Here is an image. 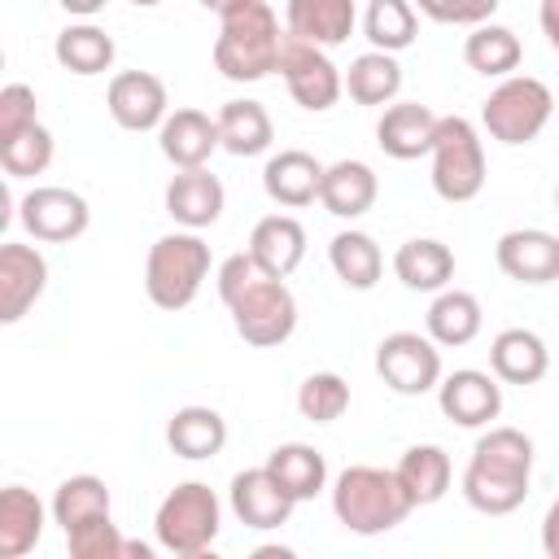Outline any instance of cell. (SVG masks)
<instances>
[{
	"instance_id": "cell-14",
	"label": "cell",
	"mask_w": 559,
	"mask_h": 559,
	"mask_svg": "<svg viewBox=\"0 0 559 559\" xmlns=\"http://www.w3.org/2000/svg\"><path fill=\"white\" fill-rule=\"evenodd\" d=\"M437 114L428 109V105H419V100H397V105H389L384 114H380V122H376V144L389 153V157H397V162H415V157H424V153H432V144H437Z\"/></svg>"
},
{
	"instance_id": "cell-41",
	"label": "cell",
	"mask_w": 559,
	"mask_h": 559,
	"mask_svg": "<svg viewBox=\"0 0 559 559\" xmlns=\"http://www.w3.org/2000/svg\"><path fill=\"white\" fill-rule=\"evenodd\" d=\"M66 546H70L74 559H122L127 537L118 533V524H114L109 515H96V520L70 528V533H66Z\"/></svg>"
},
{
	"instance_id": "cell-43",
	"label": "cell",
	"mask_w": 559,
	"mask_h": 559,
	"mask_svg": "<svg viewBox=\"0 0 559 559\" xmlns=\"http://www.w3.org/2000/svg\"><path fill=\"white\" fill-rule=\"evenodd\" d=\"M31 122H35V92H31L26 83H9V87L0 92V140L17 135V131L31 127Z\"/></svg>"
},
{
	"instance_id": "cell-23",
	"label": "cell",
	"mask_w": 559,
	"mask_h": 559,
	"mask_svg": "<svg viewBox=\"0 0 559 559\" xmlns=\"http://www.w3.org/2000/svg\"><path fill=\"white\" fill-rule=\"evenodd\" d=\"M463 498L485 515H507L528 498V472H507L472 459L463 472Z\"/></svg>"
},
{
	"instance_id": "cell-3",
	"label": "cell",
	"mask_w": 559,
	"mask_h": 559,
	"mask_svg": "<svg viewBox=\"0 0 559 559\" xmlns=\"http://www.w3.org/2000/svg\"><path fill=\"white\" fill-rule=\"evenodd\" d=\"M205 275H210V245L201 236H192V231L162 236L148 249L144 288H148V301L157 310H183V306H192V297L201 293Z\"/></svg>"
},
{
	"instance_id": "cell-15",
	"label": "cell",
	"mask_w": 559,
	"mask_h": 559,
	"mask_svg": "<svg viewBox=\"0 0 559 559\" xmlns=\"http://www.w3.org/2000/svg\"><path fill=\"white\" fill-rule=\"evenodd\" d=\"M437 402H441V415H445V419H454V424H463V428H480V424L498 419V411H502V389H498V376L463 367V371H454V376L441 380Z\"/></svg>"
},
{
	"instance_id": "cell-40",
	"label": "cell",
	"mask_w": 559,
	"mask_h": 559,
	"mask_svg": "<svg viewBox=\"0 0 559 559\" xmlns=\"http://www.w3.org/2000/svg\"><path fill=\"white\" fill-rule=\"evenodd\" d=\"M472 459L493 463V467H507V472H528V467H533V441H528L520 428H489V432L476 441Z\"/></svg>"
},
{
	"instance_id": "cell-28",
	"label": "cell",
	"mask_w": 559,
	"mask_h": 559,
	"mask_svg": "<svg viewBox=\"0 0 559 559\" xmlns=\"http://www.w3.org/2000/svg\"><path fill=\"white\" fill-rule=\"evenodd\" d=\"M393 472H397V480H402L411 507H428V502H437V498L450 489V476H454L450 454H445L441 445H411Z\"/></svg>"
},
{
	"instance_id": "cell-34",
	"label": "cell",
	"mask_w": 559,
	"mask_h": 559,
	"mask_svg": "<svg viewBox=\"0 0 559 559\" xmlns=\"http://www.w3.org/2000/svg\"><path fill=\"white\" fill-rule=\"evenodd\" d=\"M328 258H332V271L341 275V284H349V288H371L380 280V271H384V253L367 231L332 236Z\"/></svg>"
},
{
	"instance_id": "cell-9",
	"label": "cell",
	"mask_w": 559,
	"mask_h": 559,
	"mask_svg": "<svg viewBox=\"0 0 559 559\" xmlns=\"http://www.w3.org/2000/svg\"><path fill=\"white\" fill-rule=\"evenodd\" d=\"M376 371L393 393L415 397V393H428L441 380V354L419 332H393L376 349Z\"/></svg>"
},
{
	"instance_id": "cell-20",
	"label": "cell",
	"mask_w": 559,
	"mask_h": 559,
	"mask_svg": "<svg viewBox=\"0 0 559 559\" xmlns=\"http://www.w3.org/2000/svg\"><path fill=\"white\" fill-rule=\"evenodd\" d=\"M319 183H323V166H319L310 153H301V148L275 153V157L266 162V170H262L266 197H271L275 205H288V210L310 205V201L319 197Z\"/></svg>"
},
{
	"instance_id": "cell-18",
	"label": "cell",
	"mask_w": 559,
	"mask_h": 559,
	"mask_svg": "<svg viewBox=\"0 0 559 559\" xmlns=\"http://www.w3.org/2000/svg\"><path fill=\"white\" fill-rule=\"evenodd\" d=\"M166 214L192 231L210 227L218 214H223V183L218 175H210L205 166L197 170H179L170 183H166Z\"/></svg>"
},
{
	"instance_id": "cell-16",
	"label": "cell",
	"mask_w": 559,
	"mask_h": 559,
	"mask_svg": "<svg viewBox=\"0 0 559 559\" xmlns=\"http://www.w3.org/2000/svg\"><path fill=\"white\" fill-rule=\"evenodd\" d=\"M498 266L520 284H550L559 280V236L542 227H520L498 240Z\"/></svg>"
},
{
	"instance_id": "cell-2",
	"label": "cell",
	"mask_w": 559,
	"mask_h": 559,
	"mask_svg": "<svg viewBox=\"0 0 559 559\" xmlns=\"http://www.w3.org/2000/svg\"><path fill=\"white\" fill-rule=\"evenodd\" d=\"M332 511L349 533L376 537L411 515V498L397 472L384 467H345L332 485Z\"/></svg>"
},
{
	"instance_id": "cell-44",
	"label": "cell",
	"mask_w": 559,
	"mask_h": 559,
	"mask_svg": "<svg viewBox=\"0 0 559 559\" xmlns=\"http://www.w3.org/2000/svg\"><path fill=\"white\" fill-rule=\"evenodd\" d=\"M262 275H266V271L258 266V258H253V253H231V258L218 266V297L231 306V301H236L245 288H253Z\"/></svg>"
},
{
	"instance_id": "cell-37",
	"label": "cell",
	"mask_w": 559,
	"mask_h": 559,
	"mask_svg": "<svg viewBox=\"0 0 559 559\" xmlns=\"http://www.w3.org/2000/svg\"><path fill=\"white\" fill-rule=\"evenodd\" d=\"M96 515H109L105 480L100 476H70V480H61V489L52 498V520L70 533V528H79V524H87Z\"/></svg>"
},
{
	"instance_id": "cell-13",
	"label": "cell",
	"mask_w": 559,
	"mask_h": 559,
	"mask_svg": "<svg viewBox=\"0 0 559 559\" xmlns=\"http://www.w3.org/2000/svg\"><path fill=\"white\" fill-rule=\"evenodd\" d=\"M297 498L271 476V467H249L231 480V511L245 528H280L288 524Z\"/></svg>"
},
{
	"instance_id": "cell-6",
	"label": "cell",
	"mask_w": 559,
	"mask_h": 559,
	"mask_svg": "<svg viewBox=\"0 0 559 559\" xmlns=\"http://www.w3.org/2000/svg\"><path fill=\"white\" fill-rule=\"evenodd\" d=\"M550 109H555L550 87L542 79H528L524 74V79H502L489 92V100L480 105V122L502 144H528L550 122Z\"/></svg>"
},
{
	"instance_id": "cell-48",
	"label": "cell",
	"mask_w": 559,
	"mask_h": 559,
	"mask_svg": "<svg viewBox=\"0 0 559 559\" xmlns=\"http://www.w3.org/2000/svg\"><path fill=\"white\" fill-rule=\"evenodd\" d=\"M127 555H131V559H148L153 550H148L144 542H127V546H122V559H127Z\"/></svg>"
},
{
	"instance_id": "cell-4",
	"label": "cell",
	"mask_w": 559,
	"mask_h": 559,
	"mask_svg": "<svg viewBox=\"0 0 559 559\" xmlns=\"http://www.w3.org/2000/svg\"><path fill=\"white\" fill-rule=\"evenodd\" d=\"M153 524H157V542H162L170 555H183V559L205 555L210 542L218 537V498H214L210 485L183 480V485H175V489L162 498Z\"/></svg>"
},
{
	"instance_id": "cell-36",
	"label": "cell",
	"mask_w": 559,
	"mask_h": 559,
	"mask_svg": "<svg viewBox=\"0 0 559 559\" xmlns=\"http://www.w3.org/2000/svg\"><path fill=\"white\" fill-rule=\"evenodd\" d=\"M57 61L70 70V74H100L114 66V39L92 26V22H79V26H66L57 35Z\"/></svg>"
},
{
	"instance_id": "cell-33",
	"label": "cell",
	"mask_w": 559,
	"mask_h": 559,
	"mask_svg": "<svg viewBox=\"0 0 559 559\" xmlns=\"http://www.w3.org/2000/svg\"><path fill=\"white\" fill-rule=\"evenodd\" d=\"M397 87H402V66L393 61V52H380V48L362 52L345 70V92L354 105H384L397 96Z\"/></svg>"
},
{
	"instance_id": "cell-24",
	"label": "cell",
	"mask_w": 559,
	"mask_h": 559,
	"mask_svg": "<svg viewBox=\"0 0 559 559\" xmlns=\"http://www.w3.org/2000/svg\"><path fill=\"white\" fill-rule=\"evenodd\" d=\"M376 192H380V183H376V170L367 162H336L323 170V183H319V201L336 218L367 214L376 205Z\"/></svg>"
},
{
	"instance_id": "cell-50",
	"label": "cell",
	"mask_w": 559,
	"mask_h": 559,
	"mask_svg": "<svg viewBox=\"0 0 559 559\" xmlns=\"http://www.w3.org/2000/svg\"><path fill=\"white\" fill-rule=\"evenodd\" d=\"M231 4H240V0H201V9H210V13H227Z\"/></svg>"
},
{
	"instance_id": "cell-19",
	"label": "cell",
	"mask_w": 559,
	"mask_h": 559,
	"mask_svg": "<svg viewBox=\"0 0 559 559\" xmlns=\"http://www.w3.org/2000/svg\"><path fill=\"white\" fill-rule=\"evenodd\" d=\"M284 22H288L293 39L336 48L354 31V0H288Z\"/></svg>"
},
{
	"instance_id": "cell-46",
	"label": "cell",
	"mask_w": 559,
	"mask_h": 559,
	"mask_svg": "<svg viewBox=\"0 0 559 559\" xmlns=\"http://www.w3.org/2000/svg\"><path fill=\"white\" fill-rule=\"evenodd\" d=\"M542 31H546L550 48L559 52V0H542Z\"/></svg>"
},
{
	"instance_id": "cell-47",
	"label": "cell",
	"mask_w": 559,
	"mask_h": 559,
	"mask_svg": "<svg viewBox=\"0 0 559 559\" xmlns=\"http://www.w3.org/2000/svg\"><path fill=\"white\" fill-rule=\"evenodd\" d=\"M66 13H74V17H92V13H100L109 0H57Z\"/></svg>"
},
{
	"instance_id": "cell-31",
	"label": "cell",
	"mask_w": 559,
	"mask_h": 559,
	"mask_svg": "<svg viewBox=\"0 0 559 559\" xmlns=\"http://www.w3.org/2000/svg\"><path fill=\"white\" fill-rule=\"evenodd\" d=\"M480 332V301L463 288H441L428 306V336L437 345H467Z\"/></svg>"
},
{
	"instance_id": "cell-12",
	"label": "cell",
	"mask_w": 559,
	"mask_h": 559,
	"mask_svg": "<svg viewBox=\"0 0 559 559\" xmlns=\"http://www.w3.org/2000/svg\"><path fill=\"white\" fill-rule=\"evenodd\" d=\"M48 262L31 245H0V323H17L44 293Z\"/></svg>"
},
{
	"instance_id": "cell-49",
	"label": "cell",
	"mask_w": 559,
	"mask_h": 559,
	"mask_svg": "<svg viewBox=\"0 0 559 559\" xmlns=\"http://www.w3.org/2000/svg\"><path fill=\"white\" fill-rule=\"evenodd\" d=\"M258 559H293V550H284V546H262Z\"/></svg>"
},
{
	"instance_id": "cell-26",
	"label": "cell",
	"mask_w": 559,
	"mask_h": 559,
	"mask_svg": "<svg viewBox=\"0 0 559 559\" xmlns=\"http://www.w3.org/2000/svg\"><path fill=\"white\" fill-rule=\"evenodd\" d=\"M393 271L415 293H441L454 280V253H450V245L428 240V236L424 240H406L393 253Z\"/></svg>"
},
{
	"instance_id": "cell-10",
	"label": "cell",
	"mask_w": 559,
	"mask_h": 559,
	"mask_svg": "<svg viewBox=\"0 0 559 559\" xmlns=\"http://www.w3.org/2000/svg\"><path fill=\"white\" fill-rule=\"evenodd\" d=\"M22 227L44 245H66L87 231V201L70 188H35L22 197Z\"/></svg>"
},
{
	"instance_id": "cell-35",
	"label": "cell",
	"mask_w": 559,
	"mask_h": 559,
	"mask_svg": "<svg viewBox=\"0 0 559 559\" xmlns=\"http://www.w3.org/2000/svg\"><path fill=\"white\" fill-rule=\"evenodd\" d=\"M362 31L380 52H402L419 35V17L411 0H371L362 13Z\"/></svg>"
},
{
	"instance_id": "cell-51",
	"label": "cell",
	"mask_w": 559,
	"mask_h": 559,
	"mask_svg": "<svg viewBox=\"0 0 559 559\" xmlns=\"http://www.w3.org/2000/svg\"><path fill=\"white\" fill-rule=\"evenodd\" d=\"M131 4H140V9H153V4H162V0H131Z\"/></svg>"
},
{
	"instance_id": "cell-5",
	"label": "cell",
	"mask_w": 559,
	"mask_h": 559,
	"mask_svg": "<svg viewBox=\"0 0 559 559\" xmlns=\"http://www.w3.org/2000/svg\"><path fill=\"white\" fill-rule=\"evenodd\" d=\"M432 188L441 201H472L485 188V148L467 118L450 114L437 122L432 144Z\"/></svg>"
},
{
	"instance_id": "cell-11",
	"label": "cell",
	"mask_w": 559,
	"mask_h": 559,
	"mask_svg": "<svg viewBox=\"0 0 559 559\" xmlns=\"http://www.w3.org/2000/svg\"><path fill=\"white\" fill-rule=\"evenodd\" d=\"M105 105L118 127L127 131H153L166 122V83L148 70H122L109 79Z\"/></svg>"
},
{
	"instance_id": "cell-27",
	"label": "cell",
	"mask_w": 559,
	"mask_h": 559,
	"mask_svg": "<svg viewBox=\"0 0 559 559\" xmlns=\"http://www.w3.org/2000/svg\"><path fill=\"white\" fill-rule=\"evenodd\" d=\"M166 441L179 459H214L227 445V424L210 406H183L166 424Z\"/></svg>"
},
{
	"instance_id": "cell-1",
	"label": "cell",
	"mask_w": 559,
	"mask_h": 559,
	"mask_svg": "<svg viewBox=\"0 0 559 559\" xmlns=\"http://www.w3.org/2000/svg\"><path fill=\"white\" fill-rule=\"evenodd\" d=\"M280 17L266 0H240L227 13H218V39H214V66L231 83L266 79L280 66Z\"/></svg>"
},
{
	"instance_id": "cell-25",
	"label": "cell",
	"mask_w": 559,
	"mask_h": 559,
	"mask_svg": "<svg viewBox=\"0 0 559 559\" xmlns=\"http://www.w3.org/2000/svg\"><path fill=\"white\" fill-rule=\"evenodd\" d=\"M44 533V502L22 489V485H9L0 493V559H22L26 550H35Z\"/></svg>"
},
{
	"instance_id": "cell-45",
	"label": "cell",
	"mask_w": 559,
	"mask_h": 559,
	"mask_svg": "<svg viewBox=\"0 0 559 559\" xmlns=\"http://www.w3.org/2000/svg\"><path fill=\"white\" fill-rule=\"evenodd\" d=\"M542 546H546L550 559H559V498L550 502V511H546V520H542Z\"/></svg>"
},
{
	"instance_id": "cell-7",
	"label": "cell",
	"mask_w": 559,
	"mask_h": 559,
	"mask_svg": "<svg viewBox=\"0 0 559 559\" xmlns=\"http://www.w3.org/2000/svg\"><path fill=\"white\" fill-rule=\"evenodd\" d=\"M227 310H231V323H236L240 341L262 345V349L288 341L293 328H297V297H293L288 284L275 280V275H262V280H258L253 288H245Z\"/></svg>"
},
{
	"instance_id": "cell-29",
	"label": "cell",
	"mask_w": 559,
	"mask_h": 559,
	"mask_svg": "<svg viewBox=\"0 0 559 559\" xmlns=\"http://www.w3.org/2000/svg\"><path fill=\"white\" fill-rule=\"evenodd\" d=\"M218 140H223V148L236 153V157L266 153L271 140H275L271 114H266L258 100H227V105L218 109Z\"/></svg>"
},
{
	"instance_id": "cell-8",
	"label": "cell",
	"mask_w": 559,
	"mask_h": 559,
	"mask_svg": "<svg viewBox=\"0 0 559 559\" xmlns=\"http://www.w3.org/2000/svg\"><path fill=\"white\" fill-rule=\"evenodd\" d=\"M275 70L284 74L293 100L301 109H314V114L319 109H332L336 96H341V87H345L341 70L328 61V52L319 44H306V39H293V35H284V48H280V66Z\"/></svg>"
},
{
	"instance_id": "cell-22",
	"label": "cell",
	"mask_w": 559,
	"mask_h": 559,
	"mask_svg": "<svg viewBox=\"0 0 559 559\" xmlns=\"http://www.w3.org/2000/svg\"><path fill=\"white\" fill-rule=\"evenodd\" d=\"M489 367L502 384H537L550 367V354H546V341L528 328H507L493 336L489 345Z\"/></svg>"
},
{
	"instance_id": "cell-21",
	"label": "cell",
	"mask_w": 559,
	"mask_h": 559,
	"mask_svg": "<svg viewBox=\"0 0 559 559\" xmlns=\"http://www.w3.org/2000/svg\"><path fill=\"white\" fill-rule=\"evenodd\" d=\"M249 253L258 258V266H262L266 275L284 280V275H293V271L301 266V258H306V227H301L293 214H271V218H262V223L253 227Z\"/></svg>"
},
{
	"instance_id": "cell-32",
	"label": "cell",
	"mask_w": 559,
	"mask_h": 559,
	"mask_svg": "<svg viewBox=\"0 0 559 559\" xmlns=\"http://www.w3.org/2000/svg\"><path fill=\"white\" fill-rule=\"evenodd\" d=\"M463 57H467V66H472L476 74H485V79H507V74L520 66L524 48H520V35H515V31L493 26V22H480V26L467 35Z\"/></svg>"
},
{
	"instance_id": "cell-17",
	"label": "cell",
	"mask_w": 559,
	"mask_h": 559,
	"mask_svg": "<svg viewBox=\"0 0 559 559\" xmlns=\"http://www.w3.org/2000/svg\"><path fill=\"white\" fill-rule=\"evenodd\" d=\"M157 144L166 153L170 166L179 170H197L210 162V153L223 144L218 140V118L201 114V109H175L166 114V122L157 127Z\"/></svg>"
},
{
	"instance_id": "cell-42",
	"label": "cell",
	"mask_w": 559,
	"mask_h": 559,
	"mask_svg": "<svg viewBox=\"0 0 559 559\" xmlns=\"http://www.w3.org/2000/svg\"><path fill=\"white\" fill-rule=\"evenodd\" d=\"M419 13H428L432 22H454V26H480L489 22V13L502 0H415Z\"/></svg>"
},
{
	"instance_id": "cell-38",
	"label": "cell",
	"mask_w": 559,
	"mask_h": 559,
	"mask_svg": "<svg viewBox=\"0 0 559 559\" xmlns=\"http://www.w3.org/2000/svg\"><path fill=\"white\" fill-rule=\"evenodd\" d=\"M48 162H52V135H48V127H39V122H31V127H22L17 135L0 140V166H4L9 179L44 175Z\"/></svg>"
},
{
	"instance_id": "cell-52",
	"label": "cell",
	"mask_w": 559,
	"mask_h": 559,
	"mask_svg": "<svg viewBox=\"0 0 559 559\" xmlns=\"http://www.w3.org/2000/svg\"><path fill=\"white\" fill-rule=\"evenodd\" d=\"M555 205H559V188H555Z\"/></svg>"
},
{
	"instance_id": "cell-39",
	"label": "cell",
	"mask_w": 559,
	"mask_h": 559,
	"mask_svg": "<svg viewBox=\"0 0 559 559\" xmlns=\"http://www.w3.org/2000/svg\"><path fill=\"white\" fill-rule=\"evenodd\" d=\"M345 406H349V384L336 371H314L297 389V411L310 424H332V419L345 415Z\"/></svg>"
},
{
	"instance_id": "cell-30",
	"label": "cell",
	"mask_w": 559,
	"mask_h": 559,
	"mask_svg": "<svg viewBox=\"0 0 559 559\" xmlns=\"http://www.w3.org/2000/svg\"><path fill=\"white\" fill-rule=\"evenodd\" d=\"M266 467H271V476H275L297 502L314 498V493L328 485V463H323V454H319L314 445H301V441L275 445L271 459H266Z\"/></svg>"
}]
</instances>
